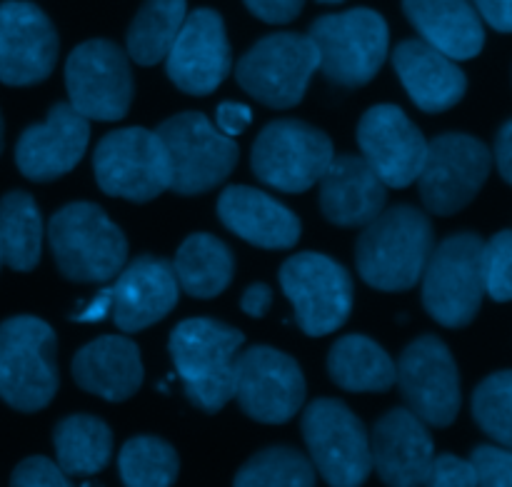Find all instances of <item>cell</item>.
<instances>
[{
    "label": "cell",
    "instance_id": "1",
    "mask_svg": "<svg viewBox=\"0 0 512 487\" xmlns=\"http://www.w3.org/2000/svg\"><path fill=\"white\" fill-rule=\"evenodd\" d=\"M355 263L370 288L383 293H403L423 278L435 248L433 223L413 205H395L363 225Z\"/></svg>",
    "mask_w": 512,
    "mask_h": 487
},
{
    "label": "cell",
    "instance_id": "2",
    "mask_svg": "<svg viewBox=\"0 0 512 487\" xmlns=\"http://www.w3.org/2000/svg\"><path fill=\"white\" fill-rule=\"evenodd\" d=\"M243 345L238 328L210 318L183 320L173 330L170 358L195 408L220 413L235 398V365Z\"/></svg>",
    "mask_w": 512,
    "mask_h": 487
},
{
    "label": "cell",
    "instance_id": "3",
    "mask_svg": "<svg viewBox=\"0 0 512 487\" xmlns=\"http://www.w3.org/2000/svg\"><path fill=\"white\" fill-rule=\"evenodd\" d=\"M48 243L60 273L75 283H105L125 268L128 240L93 203H70L50 218Z\"/></svg>",
    "mask_w": 512,
    "mask_h": 487
},
{
    "label": "cell",
    "instance_id": "4",
    "mask_svg": "<svg viewBox=\"0 0 512 487\" xmlns=\"http://www.w3.org/2000/svg\"><path fill=\"white\" fill-rule=\"evenodd\" d=\"M55 348V333L45 320L15 315L0 325V398L10 408H48L60 383Z\"/></svg>",
    "mask_w": 512,
    "mask_h": 487
},
{
    "label": "cell",
    "instance_id": "5",
    "mask_svg": "<svg viewBox=\"0 0 512 487\" xmlns=\"http://www.w3.org/2000/svg\"><path fill=\"white\" fill-rule=\"evenodd\" d=\"M308 35L318 48V70L343 88L370 83L388 58V23L370 8L323 15L310 25Z\"/></svg>",
    "mask_w": 512,
    "mask_h": 487
},
{
    "label": "cell",
    "instance_id": "6",
    "mask_svg": "<svg viewBox=\"0 0 512 487\" xmlns=\"http://www.w3.org/2000/svg\"><path fill=\"white\" fill-rule=\"evenodd\" d=\"M483 248L475 233H458L430 253L420 278L423 305L445 328H465L478 315L485 295Z\"/></svg>",
    "mask_w": 512,
    "mask_h": 487
},
{
    "label": "cell",
    "instance_id": "7",
    "mask_svg": "<svg viewBox=\"0 0 512 487\" xmlns=\"http://www.w3.org/2000/svg\"><path fill=\"white\" fill-rule=\"evenodd\" d=\"M320 55L310 35L273 33L253 45L235 65L245 93L275 110L295 108L305 98Z\"/></svg>",
    "mask_w": 512,
    "mask_h": 487
},
{
    "label": "cell",
    "instance_id": "8",
    "mask_svg": "<svg viewBox=\"0 0 512 487\" xmlns=\"http://www.w3.org/2000/svg\"><path fill=\"white\" fill-rule=\"evenodd\" d=\"M155 133L170 158V190L180 195H203L223 183L238 163V145L203 113H178Z\"/></svg>",
    "mask_w": 512,
    "mask_h": 487
},
{
    "label": "cell",
    "instance_id": "9",
    "mask_svg": "<svg viewBox=\"0 0 512 487\" xmlns=\"http://www.w3.org/2000/svg\"><path fill=\"white\" fill-rule=\"evenodd\" d=\"M303 438L310 463L335 487L363 485L373 473L370 433L345 403L320 398L303 413Z\"/></svg>",
    "mask_w": 512,
    "mask_h": 487
},
{
    "label": "cell",
    "instance_id": "10",
    "mask_svg": "<svg viewBox=\"0 0 512 487\" xmlns=\"http://www.w3.org/2000/svg\"><path fill=\"white\" fill-rule=\"evenodd\" d=\"M100 190L113 198L148 203L170 190V158L158 133L145 128L113 130L93 153Z\"/></svg>",
    "mask_w": 512,
    "mask_h": 487
},
{
    "label": "cell",
    "instance_id": "11",
    "mask_svg": "<svg viewBox=\"0 0 512 487\" xmlns=\"http://www.w3.org/2000/svg\"><path fill=\"white\" fill-rule=\"evenodd\" d=\"M333 158V143L323 130L285 118L265 125L253 143L250 163L260 183L280 193H305L323 178Z\"/></svg>",
    "mask_w": 512,
    "mask_h": 487
},
{
    "label": "cell",
    "instance_id": "12",
    "mask_svg": "<svg viewBox=\"0 0 512 487\" xmlns=\"http://www.w3.org/2000/svg\"><path fill=\"white\" fill-rule=\"evenodd\" d=\"M280 285L293 303L295 323L310 338L343 328L353 310V280L340 263L323 253H298L280 268Z\"/></svg>",
    "mask_w": 512,
    "mask_h": 487
},
{
    "label": "cell",
    "instance_id": "13",
    "mask_svg": "<svg viewBox=\"0 0 512 487\" xmlns=\"http://www.w3.org/2000/svg\"><path fill=\"white\" fill-rule=\"evenodd\" d=\"M493 155L478 138L445 133L428 143L423 170L418 175L420 198L435 215H455L473 203L488 180Z\"/></svg>",
    "mask_w": 512,
    "mask_h": 487
},
{
    "label": "cell",
    "instance_id": "14",
    "mask_svg": "<svg viewBox=\"0 0 512 487\" xmlns=\"http://www.w3.org/2000/svg\"><path fill=\"white\" fill-rule=\"evenodd\" d=\"M70 105L88 120H120L133 103V73L128 55L110 40H88L65 63Z\"/></svg>",
    "mask_w": 512,
    "mask_h": 487
},
{
    "label": "cell",
    "instance_id": "15",
    "mask_svg": "<svg viewBox=\"0 0 512 487\" xmlns=\"http://www.w3.org/2000/svg\"><path fill=\"white\" fill-rule=\"evenodd\" d=\"M235 398L243 413L258 423H288L305 403L303 370L290 355L268 345L240 350Z\"/></svg>",
    "mask_w": 512,
    "mask_h": 487
},
{
    "label": "cell",
    "instance_id": "16",
    "mask_svg": "<svg viewBox=\"0 0 512 487\" xmlns=\"http://www.w3.org/2000/svg\"><path fill=\"white\" fill-rule=\"evenodd\" d=\"M398 380L405 403L425 425L448 428L460 413V375L448 345L423 335L403 350Z\"/></svg>",
    "mask_w": 512,
    "mask_h": 487
},
{
    "label": "cell",
    "instance_id": "17",
    "mask_svg": "<svg viewBox=\"0 0 512 487\" xmlns=\"http://www.w3.org/2000/svg\"><path fill=\"white\" fill-rule=\"evenodd\" d=\"M168 78L188 95H208L228 78L233 68L228 33L220 13L210 8L193 10L165 55Z\"/></svg>",
    "mask_w": 512,
    "mask_h": 487
},
{
    "label": "cell",
    "instance_id": "18",
    "mask_svg": "<svg viewBox=\"0 0 512 487\" xmlns=\"http://www.w3.org/2000/svg\"><path fill=\"white\" fill-rule=\"evenodd\" d=\"M58 60V33L48 15L25 0L0 3V83L35 85Z\"/></svg>",
    "mask_w": 512,
    "mask_h": 487
},
{
    "label": "cell",
    "instance_id": "19",
    "mask_svg": "<svg viewBox=\"0 0 512 487\" xmlns=\"http://www.w3.org/2000/svg\"><path fill=\"white\" fill-rule=\"evenodd\" d=\"M358 145L388 188H408L423 170L428 140L398 105H375L360 118Z\"/></svg>",
    "mask_w": 512,
    "mask_h": 487
},
{
    "label": "cell",
    "instance_id": "20",
    "mask_svg": "<svg viewBox=\"0 0 512 487\" xmlns=\"http://www.w3.org/2000/svg\"><path fill=\"white\" fill-rule=\"evenodd\" d=\"M90 125L70 103H55L48 120L30 125L15 145V163L28 180L48 183L63 178L83 160L88 150Z\"/></svg>",
    "mask_w": 512,
    "mask_h": 487
},
{
    "label": "cell",
    "instance_id": "21",
    "mask_svg": "<svg viewBox=\"0 0 512 487\" xmlns=\"http://www.w3.org/2000/svg\"><path fill=\"white\" fill-rule=\"evenodd\" d=\"M110 290V315L123 333H140L178 305L180 283L173 263L140 255L118 273Z\"/></svg>",
    "mask_w": 512,
    "mask_h": 487
},
{
    "label": "cell",
    "instance_id": "22",
    "mask_svg": "<svg viewBox=\"0 0 512 487\" xmlns=\"http://www.w3.org/2000/svg\"><path fill=\"white\" fill-rule=\"evenodd\" d=\"M373 468L385 485L413 487L428 483L435 445L428 428L413 410L395 408L370 433Z\"/></svg>",
    "mask_w": 512,
    "mask_h": 487
},
{
    "label": "cell",
    "instance_id": "23",
    "mask_svg": "<svg viewBox=\"0 0 512 487\" xmlns=\"http://www.w3.org/2000/svg\"><path fill=\"white\" fill-rule=\"evenodd\" d=\"M318 183L323 215L340 228H363L388 200V185L363 155H335Z\"/></svg>",
    "mask_w": 512,
    "mask_h": 487
},
{
    "label": "cell",
    "instance_id": "24",
    "mask_svg": "<svg viewBox=\"0 0 512 487\" xmlns=\"http://www.w3.org/2000/svg\"><path fill=\"white\" fill-rule=\"evenodd\" d=\"M393 68L410 100L423 113H445L458 105L468 90V78L455 60L423 38L403 40L393 53Z\"/></svg>",
    "mask_w": 512,
    "mask_h": 487
},
{
    "label": "cell",
    "instance_id": "25",
    "mask_svg": "<svg viewBox=\"0 0 512 487\" xmlns=\"http://www.w3.org/2000/svg\"><path fill=\"white\" fill-rule=\"evenodd\" d=\"M218 218L230 233L265 250H290L300 240V220L263 190L230 185L218 200Z\"/></svg>",
    "mask_w": 512,
    "mask_h": 487
},
{
    "label": "cell",
    "instance_id": "26",
    "mask_svg": "<svg viewBox=\"0 0 512 487\" xmlns=\"http://www.w3.org/2000/svg\"><path fill=\"white\" fill-rule=\"evenodd\" d=\"M73 378L85 393L110 403L133 398L143 385V360L138 345L125 335L93 340L73 360Z\"/></svg>",
    "mask_w": 512,
    "mask_h": 487
},
{
    "label": "cell",
    "instance_id": "27",
    "mask_svg": "<svg viewBox=\"0 0 512 487\" xmlns=\"http://www.w3.org/2000/svg\"><path fill=\"white\" fill-rule=\"evenodd\" d=\"M403 10L420 38L448 58L470 60L483 50V20L470 0H403Z\"/></svg>",
    "mask_w": 512,
    "mask_h": 487
},
{
    "label": "cell",
    "instance_id": "28",
    "mask_svg": "<svg viewBox=\"0 0 512 487\" xmlns=\"http://www.w3.org/2000/svg\"><path fill=\"white\" fill-rule=\"evenodd\" d=\"M328 373L348 393H388L398 380L393 358L365 335L335 340L328 355Z\"/></svg>",
    "mask_w": 512,
    "mask_h": 487
},
{
    "label": "cell",
    "instance_id": "29",
    "mask_svg": "<svg viewBox=\"0 0 512 487\" xmlns=\"http://www.w3.org/2000/svg\"><path fill=\"white\" fill-rule=\"evenodd\" d=\"M175 275L180 290L190 298H215L230 285L235 273V258L228 245L208 233H193L183 240L175 255Z\"/></svg>",
    "mask_w": 512,
    "mask_h": 487
},
{
    "label": "cell",
    "instance_id": "30",
    "mask_svg": "<svg viewBox=\"0 0 512 487\" xmlns=\"http://www.w3.org/2000/svg\"><path fill=\"white\" fill-rule=\"evenodd\" d=\"M55 458L63 473L95 475L113 458V433L95 415H70L53 430Z\"/></svg>",
    "mask_w": 512,
    "mask_h": 487
},
{
    "label": "cell",
    "instance_id": "31",
    "mask_svg": "<svg viewBox=\"0 0 512 487\" xmlns=\"http://www.w3.org/2000/svg\"><path fill=\"white\" fill-rule=\"evenodd\" d=\"M43 253V220L35 200L23 190L0 198V260L18 273H30Z\"/></svg>",
    "mask_w": 512,
    "mask_h": 487
},
{
    "label": "cell",
    "instance_id": "32",
    "mask_svg": "<svg viewBox=\"0 0 512 487\" xmlns=\"http://www.w3.org/2000/svg\"><path fill=\"white\" fill-rule=\"evenodd\" d=\"M188 15V0H145L128 28V55L138 65H155L173 48Z\"/></svg>",
    "mask_w": 512,
    "mask_h": 487
},
{
    "label": "cell",
    "instance_id": "33",
    "mask_svg": "<svg viewBox=\"0 0 512 487\" xmlns=\"http://www.w3.org/2000/svg\"><path fill=\"white\" fill-rule=\"evenodd\" d=\"M118 468L128 487H168L178 478L180 460L170 443L153 435H140L123 445Z\"/></svg>",
    "mask_w": 512,
    "mask_h": 487
},
{
    "label": "cell",
    "instance_id": "34",
    "mask_svg": "<svg viewBox=\"0 0 512 487\" xmlns=\"http://www.w3.org/2000/svg\"><path fill=\"white\" fill-rule=\"evenodd\" d=\"M240 487H310L315 485V465L293 448H268L253 455L235 475Z\"/></svg>",
    "mask_w": 512,
    "mask_h": 487
},
{
    "label": "cell",
    "instance_id": "35",
    "mask_svg": "<svg viewBox=\"0 0 512 487\" xmlns=\"http://www.w3.org/2000/svg\"><path fill=\"white\" fill-rule=\"evenodd\" d=\"M473 418L495 443L512 448V370H503L478 385Z\"/></svg>",
    "mask_w": 512,
    "mask_h": 487
},
{
    "label": "cell",
    "instance_id": "36",
    "mask_svg": "<svg viewBox=\"0 0 512 487\" xmlns=\"http://www.w3.org/2000/svg\"><path fill=\"white\" fill-rule=\"evenodd\" d=\"M485 293L498 303L512 300V230H500L483 248Z\"/></svg>",
    "mask_w": 512,
    "mask_h": 487
},
{
    "label": "cell",
    "instance_id": "37",
    "mask_svg": "<svg viewBox=\"0 0 512 487\" xmlns=\"http://www.w3.org/2000/svg\"><path fill=\"white\" fill-rule=\"evenodd\" d=\"M478 485L485 487H512V448L480 445L470 455Z\"/></svg>",
    "mask_w": 512,
    "mask_h": 487
},
{
    "label": "cell",
    "instance_id": "38",
    "mask_svg": "<svg viewBox=\"0 0 512 487\" xmlns=\"http://www.w3.org/2000/svg\"><path fill=\"white\" fill-rule=\"evenodd\" d=\"M10 483L18 487H68L70 478L63 473L58 463L43 458V455H35V458L23 460L15 468Z\"/></svg>",
    "mask_w": 512,
    "mask_h": 487
},
{
    "label": "cell",
    "instance_id": "39",
    "mask_svg": "<svg viewBox=\"0 0 512 487\" xmlns=\"http://www.w3.org/2000/svg\"><path fill=\"white\" fill-rule=\"evenodd\" d=\"M435 487H473L478 485V475L470 460L455 458V455H435L430 463L428 483Z\"/></svg>",
    "mask_w": 512,
    "mask_h": 487
},
{
    "label": "cell",
    "instance_id": "40",
    "mask_svg": "<svg viewBox=\"0 0 512 487\" xmlns=\"http://www.w3.org/2000/svg\"><path fill=\"white\" fill-rule=\"evenodd\" d=\"M245 5H248V10L255 18L265 20V23L280 25L298 18L305 0H245Z\"/></svg>",
    "mask_w": 512,
    "mask_h": 487
},
{
    "label": "cell",
    "instance_id": "41",
    "mask_svg": "<svg viewBox=\"0 0 512 487\" xmlns=\"http://www.w3.org/2000/svg\"><path fill=\"white\" fill-rule=\"evenodd\" d=\"M250 123H253V110H250L245 103H233V100H228V103L218 105L215 125H218L220 133L235 138V135L243 133Z\"/></svg>",
    "mask_w": 512,
    "mask_h": 487
},
{
    "label": "cell",
    "instance_id": "42",
    "mask_svg": "<svg viewBox=\"0 0 512 487\" xmlns=\"http://www.w3.org/2000/svg\"><path fill=\"white\" fill-rule=\"evenodd\" d=\"M478 15L500 33H512V0H473Z\"/></svg>",
    "mask_w": 512,
    "mask_h": 487
},
{
    "label": "cell",
    "instance_id": "43",
    "mask_svg": "<svg viewBox=\"0 0 512 487\" xmlns=\"http://www.w3.org/2000/svg\"><path fill=\"white\" fill-rule=\"evenodd\" d=\"M270 303H273V290L265 283H255L243 293L240 308H243V313L250 315V318H263V315L268 313Z\"/></svg>",
    "mask_w": 512,
    "mask_h": 487
},
{
    "label": "cell",
    "instance_id": "44",
    "mask_svg": "<svg viewBox=\"0 0 512 487\" xmlns=\"http://www.w3.org/2000/svg\"><path fill=\"white\" fill-rule=\"evenodd\" d=\"M495 163H498L503 180L512 185V120L500 128L498 140H495Z\"/></svg>",
    "mask_w": 512,
    "mask_h": 487
},
{
    "label": "cell",
    "instance_id": "45",
    "mask_svg": "<svg viewBox=\"0 0 512 487\" xmlns=\"http://www.w3.org/2000/svg\"><path fill=\"white\" fill-rule=\"evenodd\" d=\"M105 315H110V290L108 288L100 290L98 298H95L93 303L83 310V313L73 315V320H78V323H95V320H103Z\"/></svg>",
    "mask_w": 512,
    "mask_h": 487
},
{
    "label": "cell",
    "instance_id": "46",
    "mask_svg": "<svg viewBox=\"0 0 512 487\" xmlns=\"http://www.w3.org/2000/svg\"><path fill=\"white\" fill-rule=\"evenodd\" d=\"M0 153H3V115H0Z\"/></svg>",
    "mask_w": 512,
    "mask_h": 487
},
{
    "label": "cell",
    "instance_id": "47",
    "mask_svg": "<svg viewBox=\"0 0 512 487\" xmlns=\"http://www.w3.org/2000/svg\"><path fill=\"white\" fill-rule=\"evenodd\" d=\"M320 3H343V0H320Z\"/></svg>",
    "mask_w": 512,
    "mask_h": 487
},
{
    "label": "cell",
    "instance_id": "48",
    "mask_svg": "<svg viewBox=\"0 0 512 487\" xmlns=\"http://www.w3.org/2000/svg\"><path fill=\"white\" fill-rule=\"evenodd\" d=\"M0 265H3V260H0Z\"/></svg>",
    "mask_w": 512,
    "mask_h": 487
}]
</instances>
